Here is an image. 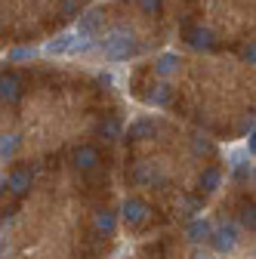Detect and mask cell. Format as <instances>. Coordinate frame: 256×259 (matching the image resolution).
Wrapping results in <instances>:
<instances>
[{
	"label": "cell",
	"instance_id": "obj_1",
	"mask_svg": "<svg viewBox=\"0 0 256 259\" xmlns=\"http://www.w3.org/2000/svg\"><path fill=\"white\" fill-rule=\"evenodd\" d=\"M102 50H105L108 59H130L136 53V37L130 31H111L102 44Z\"/></svg>",
	"mask_w": 256,
	"mask_h": 259
},
{
	"label": "cell",
	"instance_id": "obj_2",
	"mask_svg": "<svg viewBox=\"0 0 256 259\" xmlns=\"http://www.w3.org/2000/svg\"><path fill=\"white\" fill-rule=\"evenodd\" d=\"M120 216H123V222L130 225V229H139V225H145V222H148L151 210H148V204H145V201H139V198H126V201H123V207H120Z\"/></svg>",
	"mask_w": 256,
	"mask_h": 259
},
{
	"label": "cell",
	"instance_id": "obj_3",
	"mask_svg": "<svg viewBox=\"0 0 256 259\" xmlns=\"http://www.w3.org/2000/svg\"><path fill=\"white\" fill-rule=\"evenodd\" d=\"M210 244L219 250V253H232L235 247H238V229L235 225H219V229H213V238H210Z\"/></svg>",
	"mask_w": 256,
	"mask_h": 259
},
{
	"label": "cell",
	"instance_id": "obj_4",
	"mask_svg": "<svg viewBox=\"0 0 256 259\" xmlns=\"http://www.w3.org/2000/svg\"><path fill=\"white\" fill-rule=\"evenodd\" d=\"M4 185H7L13 194H25V191L31 188V170H13V173L4 179Z\"/></svg>",
	"mask_w": 256,
	"mask_h": 259
},
{
	"label": "cell",
	"instance_id": "obj_5",
	"mask_svg": "<svg viewBox=\"0 0 256 259\" xmlns=\"http://www.w3.org/2000/svg\"><path fill=\"white\" fill-rule=\"evenodd\" d=\"M185 235H188V241H210L213 238V225L207 222V219H191L188 222V229H185Z\"/></svg>",
	"mask_w": 256,
	"mask_h": 259
},
{
	"label": "cell",
	"instance_id": "obj_6",
	"mask_svg": "<svg viewBox=\"0 0 256 259\" xmlns=\"http://www.w3.org/2000/svg\"><path fill=\"white\" fill-rule=\"evenodd\" d=\"M74 164L80 170H96V167H99V151H96L93 145H80L74 151Z\"/></svg>",
	"mask_w": 256,
	"mask_h": 259
},
{
	"label": "cell",
	"instance_id": "obj_7",
	"mask_svg": "<svg viewBox=\"0 0 256 259\" xmlns=\"http://www.w3.org/2000/svg\"><path fill=\"white\" fill-rule=\"evenodd\" d=\"M93 225H96V232H105V235H111V232H114V225H117V219H114V213H108V210H99V213H96V219H93Z\"/></svg>",
	"mask_w": 256,
	"mask_h": 259
},
{
	"label": "cell",
	"instance_id": "obj_8",
	"mask_svg": "<svg viewBox=\"0 0 256 259\" xmlns=\"http://www.w3.org/2000/svg\"><path fill=\"white\" fill-rule=\"evenodd\" d=\"M219 185H222V173H219L216 167H207V170L201 173V188H204V191H216Z\"/></svg>",
	"mask_w": 256,
	"mask_h": 259
},
{
	"label": "cell",
	"instance_id": "obj_9",
	"mask_svg": "<svg viewBox=\"0 0 256 259\" xmlns=\"http://www.w3.org/2000/svg\"><path fill=\"white\" fill-rule=\"evenodd\" d=\"M120 133H123V126H120L117 117H108V120L99 123V136H105V139H117Z\"/></svg>",
	"mask_w": 256,
	"mask_h": 259
},
{
	"label": "cell",
	"instance_id": "obj_10",
	"mask_svg": "<svg viewBox=\"0 0 256 259\" xmlns=\"http://www.w3.org/2000/svg\"><path fill=\"white\" fill-rule=\"evenodd\" d=\"M154 179H161V176H157L148 164H139V167L133 170V182H136V185H148V182H154Z\"/></svg>",
	"mask_w": 256,
	"mask_h": 259
},
{
	"label": "cell",
	"instance_id": "obj_11",
	"mask_svg": "<svg viewBox=\"0 0 256 259\" xmlns=\"http://www.w3.org/2000/svg\"><path fill=\"white\" fill-rule=\"evenodd\" d=\"M19 96H22V87H19V80H16L13 74H10V77H4V99H7V102H16Z\"/></svg>",
	"mask_w": 256,
	"mask_h": 259
},
{
	"label": "cell",
	"instance_id": "obj_12",
	"mask_svg": "<svg viewBox=\"0 0 256 259\" xmlns=\"http://www.w3.org/2000/svg\"><path fill=\"white\" fill-rule=\"evenodd\" d=\"M154 133V123L151 120H136L133 126H130V139H145V136H151Z\"/></svg>",
	"mask_w": 256,
	"mask_h": 259
},
{
	"label": "cell",
	"instance_id": "obj_13",
	"mask_svg": "<svg viewBox=\"0 0 256 259\" xmlns=\"http://www.w3.org/2000/svg\"><path fill=\"white\" fill-rule=\"evenodd\" d=\"M16 148H19V136H4V142H0V157H4V160H13Z\"/></svg>",
	"mask_w": 256,
	"mask_h": 259
},
{
	"label": "cell",
	"instance_id": "obj_14",
	"mask_svg": "<svg viewBox=\"0 0 256 259\" xmlns=\"http://www.w3.org/2000/svg\"><path fill=\"white\" fill-rule=\"evenodd\" d=\"M148 102H151V105H167V102H170V87H154V90L148 93Z\"/></svg>",
	"mask_w": 256,
	"mask_h": 259
},
{
	"label": "cell",
	"instance_id": "obj_15",
	"mask_svg": "<svg viewBox=\"0 0 256 259\" xmlns=\"http://www.w3.org/2000/svg\"><path fill=\"white\" fill-rule=\"evenodd\" d=\"M241 222L247 225V229H256V204H241Z\"/></svg>",
	"mask_w": 256,
	"mask_h": 259
},
{
	"label": "cell",
	"instance_id": "obj_16",
	"mask_svg": "<svg viewBox=\"0 0 256 259\" xmlns=\"http://www.w3.org/2000/svg\"><path fill=\"white\" fill-rule=\"evenodd\" d=\"M157 71H161V74H173L176 71V56H161V59H157Z\"/></svg>",
	"mask_w": 256,
	"mask_h": 259
},
{
	"label": "cell",
	"instance_id": "obj_17",
	"mask_svg": "<svg viewBox=\"0 0 256 259\" xmlns=\"http://www.w3.org/2000/svg\"><path fill=\"white\" fill-rule=\"evenodd\" d=\"M96 25H99V19H96V16H87V19L80 22V34H90V31H96Z\"/></svg>",
	"mask_w": 256,
	"mask_h": 259
},
{
	"label": "cell",
	"instance_id": "obj_18",
	"mask_svg": "<svg viewBox=\"0 0 256 259\" xmlns=\"http://www.w3.org/2000/svg\"><path fill=\"white\" fill-rule=\"evenodd\" d=\"M247 148H250V154H256V126H253V133H250V139H247Z\"/></svg>",
	"mask_w": 256,
	"mask_h": 259
},
{
	"label": "cell",
	"instance_id": "obj_19",
	"mask_svg": "<svg viewBox=\"0 0 256 259\" xmlns=\"http://www.w3.org/2000/svg\"><path fill=\"white\" fill-rule=\"evenodd\" d=\"M28 56H34V53H31V50H16L13 53V59H28Z\"/></svg>",
	"mask_w": 256,
	"mask_h": 259
},
{
	"label": "cell",
	"instance_id": "obj_20",
	"mask_svg": "<svg viewBox=\"0 0 256 259\" xmlns=\"http://www.w3.org/2000/svg\"><path fill=\"white\" fill-rule=\"evenodd\" d=\"M247 59H250V62H256V44H253V47L247 50Z\"/></svg>",
	"mask_w": 256,
	"mask_h": 259
},
{
	"label": "cell",
	"instance_id": "obj_21",
	"mask_svg": "<svg viewBox=\"0 0 256 259\" xmlns=\"http://www.w3.org/2000/svg\"><path fill=\"white\" fill-rule=\"evenodd\" d=\"M195 259H216V256H204V253H198V256H195Z\"/></svg>",
	"mask_w": 256,
	"mask_h": 259
}]
</instances>
